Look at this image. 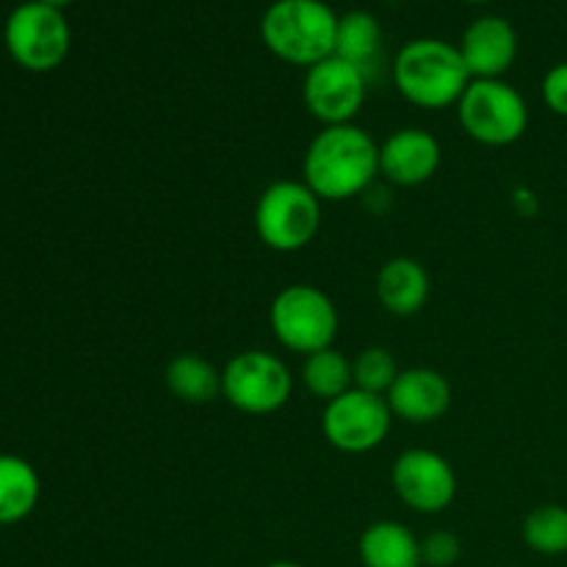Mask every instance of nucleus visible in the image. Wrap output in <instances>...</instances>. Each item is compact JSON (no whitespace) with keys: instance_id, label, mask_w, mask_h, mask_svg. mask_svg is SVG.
<instances>
[{"instance_id":"obj_20","label":"nucleus","mask_w":567,"mask_h":567,"mask_svg":"<svg viewBox=\"0 0 567 567\" xmlns=\"http://www.w3.org/2000/svg\"><path fill=\"white\" fill-rule=\"evenodd\" d=\"M302 385L324 404L343 396L349 388H354L352 360L343 352H338L336 347L308 354L302 363Z\"/></svg>"},{"instance_id":"obj_4","label":"nucleus","mask_w":567,"mask_h":567,"mask_svg":"<svg viewBox=\"0 0 567 567\" xmlns=\"http://www.w3.org/2000/svg\"><path fill=\"white\" fill-rule=\"evenodd\" d=\"M269 324L282 347L308 358L336 343L341 319L336 302L321 288L293 282L271 299Z\"/></svg>"},{"instance_id":"obj_2","label":"nucleus","mask_w":567,"mask_h":567,"mask_svg":"<svg viewBox=\"0 0 567 567\" xmlns=\"http://www.w3.org/2000/svg\"><path fill=\"white\" fill-rule=\"evenodd\" d=\"M393 83L408 103L437 111L457 105L471 83V72L457 44L435 37L410 39L393 61Z\"/></svg>"},{"instance_id":"obj_18","label":"nucleus","mask_w":567,"mask_h":567,"mask_svg":"<svg viewBox=\"0 0 567 567\" xmlns=\"http://www.w3.org/2000/svg\"><path fill=\"white\" fill-rule=\"evenodd\" d=\"M164 382L177 402L208 404L221 393V371L199 354H177L164 371Z\"/></svg>"},{"instance_id":"obj_16","label":"nucleus","mask_w":567,"mask_h":567,"mask_svg":"<svg viewBox=\"0 0 567 567\" xmlns=\"http://www.w3.org/2000/svg\"><path fill=\"white\" fill-rule=\"evenodd\" d=\"M358 551L363 567H424L421 540L399 520H377L365 526Z\"/></svg>"},{"instance_id":"obj_17","label":"nucleus","mask_w":567,"mask_h":567,"mask_svg":"<svg viewBox=\"0 0 567 567\" xmlns=\"http://www.w3.org/2000/svg\"><path fill=\"white\" fill-rule=\"evenodd\" d=\"M42 482L25 457L0 454V526H14L37 509Z\"/></svg>"},{"instance_id":"obj_1","label":"nucleus","mask_w":567,"mask_h":567,"mask_svg":"<svg viewBox=\"0 0 567 567\" xmlns=\"http://www.w3.org/2000/svg\"><path fill=\"white\" fill-rule=\"evenodd\" d=\"M377 175H380V144L354 122L324 127L305 150L302 181L321 203L360 197L369 192Z\"/></svg>"},{"instance_id":"obj_8","label":"nucleus","mask_w":567,"mask_h":567,"mask_svg":"<svg viewBox=\"0 0 567 567\" xmlns=\"http://www.w3.org/2000/svg\"><path fill=\"white\" fill-rule=\"evenodd\" d=\"M293 391V374L277 354L247 349L221 369V396L249 415H269L286 408Z\"/></svg>"},{"instance_id":"obj_21","label":"nucleus","mask_w":567,"mask_h":567,"mask_svg":"<svg viewBox=\"0 0 567 567\" xmlns=\"http://www.w3.org/2000/svg\"><path fill=\"white\" fill-rule=\"evenodd\" d=\"M524 543L540 557L567 554V507L543 504L532 509L524 520Z\"/></svg>"},{"instance_id":"obj_11","label":"nucleus","mask_w":567,"mask_h":567,"mask_svg":"<svg viewBox=\"0 0 567 567\" xmlns=\"http://www.w3.org/2000/svg\"><path fill=\"white\" fill-rule=\"evenodd\" d=\"M393 491L413 513L437 515L457 498V474L443 454L430 449H408L391 471Z\"/></svg>"},{"instance_id":"obj_10","label":"nucleus","mask_w":567,"mask_h":567,"mask_svg":"<svg viewBox=\"0 0 567 567\" xmlns=\"http://www.w3.org/2000/svg\"><path fill=\"white\" fill-rule=\"evenodd\" d=\"M365 92H369V75L338 55H330L305 72V109L324 127L354 122L365 103Z\"/></svg>"},{"instance_id":"obj_7","label":"nucleus","mask_w":567,"mask_h":567,"mask_svg":"<svg viewBox=\"0 0 567 567\" xmlns=\"http://www.w3.org/2000/svg\"><path fill=\"white\" fill-rule=\"evenodd\" d=\"M3 42L17 66L28 72H53L70 55L72 31L64 11L39 0L14 6L6 17Z\"/></svg>"},{"instance_id":"obj_5","label":"nucleus","mask_w":567,"mask_h":567,"mask_svg":"<svg viewBox=\"0 0 567 567\" xmlns=\"http://www.w3.org/2000/svg\"><path fill=\"white\" fill-rule=\"evenodd\" d=\"M463 131L487 147L515 144L529 127V105L524 94L504 78H476L457 103Z\"/></svg>"},{"instance_id":"obj_22","label":"nucleus","mask_w":567,"mask_h":567,"mask_svg":"<svg viewBox=\"0 0 567 567\" xmlns=\"http://www.w3.org/2000/svg\"><path fill=\"white\" fill-rule=\"evenodd\" d=\"M399 377L396 358L385 347H369L352 360V382L360 391L385 396Z\"/></svg>"},{"instance_id":"obj_26","label":"nucleus","mask_w":567,"mask_h":567,"mask_svg":"<svg viewBox=\"0 0 567 567\" xmlns=\"http://www.w3.org/2000/svg\"><path fill=\"white\" fill-rule=\"evenodd\" d=\"M266 567H302V565H297V563H286V559H280V563H269Z\"/></svg>"},{"instance_id":"obj_14","label":"nucleus","mask_w":567,"mask_h":567,"mask_svg":"<svg viewBox=\"0 0 567 567\" xmlns=\"http://www.w3.org/2000/svg\"><path fill=\"white\" fill-rule=\"evenodd\" d=\"M385 399L396 419L408 424H432L446 415L452 404V385L441 371L430 365H413V369L399 371Z\"/></svg>"},{"instance_id":"obj_23","label":"nucleus","mask_w":567,"mask_h":567,"mask_svg":"<svg viewBox=\"0 0 567 567\" xmlns=\"http://www.w3.org/2000/svg\"><path fill=\"white\" fill-rule=\"evenodd\" d=\"M463 557V543L454 532L437 529L421 540V559L426 567H452Z\"/></svg>"},{"instance_id":"obj_6","label":"nucleus","mask_w":567,"mask_h":567,"mask_svg":"<svg viewBox=\"0 0 567 567\" xmlns=\"http://www.w3.org/2000/svg\"><path fill=\"white\" fill-rule=\"evenodd\" d=\"M321 227V199L305 181H277L255 205V233L275 252H299Z\"/></svg>"},{"instance_id":"obj_19","label":"nucleus","mask_w":567,"mask_h":567,"mask_svg":"<svg viewBox=\"0 0 567 567\" xmlns=\"http://www.w3.org/2000/svg\"><path fill=\"white\" fill-rule=\"evenodd\" d=\"M336 55L360 66L371 78L382 55V28L371 11H347L338 17Z\"/></svg>"},{"instance_id":"obj_9","label":"nucleus","mask_w":567,"mask_h":567,"mask_svg":"<svg viewBox=\"0 0 567 567\" xmlns=\"http://www.w3.org/2000/svg\"><path fill=\"white\" fill-rule=\"evenodd\" d=\"M393 413L385 396L349 388L343 396L327 402L321 432L332 449L343 454H365L380 446L391 432Z\"/></svg>"},{"instance_id":"obj_3","label":"nucleus","mask_w":567,"mask_h":567,"mask_svg":"<svg viewBox=\"0 0 567 567\" xmlns=\"http://www.w3.org/2000/svg\"><path fill=\"white\" fill-rule=\"evenodd\" d=\"M338 17L324 0H275L260 17V42L275 59L310 70L336 55Z\"/></svg>"},{"instance_id":"obj_28","label":"nucleus","mask_w":567,"mask_h":567,"mask_svg":"<svg viewBox=\"0 0 567 567\" xmlns=\"http://www.w3.org/2000/svg\"><path fill=\"white\" fill-rule=\"evenodd\" d=\"M509 567H520V565H509Z\"/></svg>"},{"instance_id":"obj_24","label":"nucleus","mask_w":567,"mask_h":567,"mask_svg":"<svg viewBox=\"0 0 567 567\" xmlns=\"http://www.w3.org/2000/svg\"><path fill=\"white\" fill-rule=\"evenodd\" d=\"M540 92L543 103H546L554 114L567 120V61L551 66V70L546 72V78H543L540 83Z\"/></svg>"},{"instance_id":"obj_25","label":"nucleus","mask_w":567,"mask_h":567,"mask_svg":"<svg viewBox=\"0 0 567 567\" xmlns=\"http://www.w3.org/2000/svg\"><path fill=\"white\" fill-rule=\"evenodd\" d=\"M39 3L50 6V9H59V11H64L66 6H72V3H75V0H39Z\"/></svg>"},{"instance_id":"obj_12","label":"nucleus","mask_w":567,"mask_h":567,"mask_svg":"<svg viewBox=\"0 0 567 567\" xmlns=\"http://www.w3.org/2000/svg\"><path fill=\"white\" fill-rule=\"evenodd\" d=\"M441 161V142L424 127H402L380 144V175L393 186H424L437 175Z\"/></svg>"},{"instance_id":"obj_27","label":"nucleus","mask_w":567,"mask_h":567,"mask_svg":"<svg viewBox=\"0 0 567 567\" xmlns=\"http://www.w3.org/2000/svg\"><path fill=\"white\" fill-rule=\"evenodd\" d=\"M463 3H471V6H485V3H493V0H463Z\"/></svg>"},{"instance_id":"obj_13","label":"nucleus","mask_w":567,"mask_h":567,"mask_svg":"<svg viewBox=\"0 0 567 567\" xmlns=\"http://www.w3.org/2000/svg\"><path fill=\"white\" fill-rule=\"evenodd\" d=\"M471 81L502 78L518 59V31L507 17L482 14L463 31L457 44Z\"/></svg>"},{"instance_id":"obj_15","label":"nucleus","mask_w":567,"mask_h":567,"mask_svg":"<svg viewBox=\"0 0 567 567\" xmlns=\"http://www.w3.org/2000/svg\"><path fill=\"white\" fill-rule=\"evenodd\" d=\"M377 299L391 316H415L430 299V275L415 258H391L377 275Z\"/></svg>"}]
</instances>
